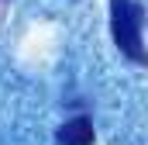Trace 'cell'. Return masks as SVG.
Listing matches in <instances>:
<instances>
[{
  "mask_svg": "<svg viewBox=\"0 0 148 145\" xmlns=\"http://www.w3.org/2000/svg\"><path fill=\"white\" fill-rule=\"evenodd\" d=\"M141 24H145V7L134 3V0H110V31L117 48L138 62V66H148V52L145 41H141Z\"/></svg>",
  "mask_w": 148,
  "mask_h": 145,
  "instance_id": "6da1fadb",
  "label": "cell"
},
{
  "mask_svg": "<svg viewBox=\"0 0 148 145\" xmlns=\"http://www.w3.org/2000/svg\"><path fill=\"white\" fill-rule=\"evenodd\" d=\"M55 138H59V145H93L97 131H93L90 117H73V121H66L55 131Z\"/></svg>",
  "mask_w": 148,
  "mask_h": 145,
  "instance_id": "7a4b0ae2",
  "label": "cell"
}]
</instances>
